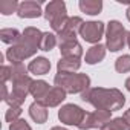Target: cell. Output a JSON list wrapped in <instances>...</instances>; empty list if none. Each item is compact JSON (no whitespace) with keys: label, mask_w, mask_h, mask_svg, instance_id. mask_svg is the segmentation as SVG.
I'll list each match as a JSON object with an SVG mask.
<instances>
[{"label":"cell","mask_w":130,"mask_h":130,"mask_svg":"<svg viewBox=\"0 0 130 130\" xmlns=\"http://www.w3.org/2000/svg\"><path fill=\"white\" fill-rule=\"evenodd\" d=\"M81 100L90 103L96 110H106V112L118 110L125 103L124 95L118 89H103V87L87 89L86 92L81 93Z\"/></svg>","instance_id":"6da1fadb"},{"label":"cell","mask_w":130,"mask_h":130,"mask_svg":"<svg viewBox=\"0 0 130 130\" xmlns=\"http://www.w3.org/2000/svg\"><path fill=\"white\" fill-rule=\"evenodd\" d=\"M55 86L66 90V93L86 92L90 86V78L86 74H57Z\"/></svg>","instance_id":"7a4b0ae2"},{"label":"cell","mask_w":130,"mask_h":130,"mask_svg":"<svg viewBox=\"0 0 130 130\" xmlns=\"http://www.w3.org/2000/svg\"><path fill=\"white\" fill-rule=\"evenodd\" d=\"M44 17L51 22V26L55 32L63 31V28L66 26L69 17L66 15V5L61 0H57V2H51L46 9H44Z\"/></svg>","instance_id":"3957f363"},{"label":"cell","mask_w":130,"mask_h":130,"mask_svg":"<svg viewBox=\"0 0 130 130\" xmlns=\"http://www.w3.org/2000/svg\"><path fill=\"white\" fill-rule=\"evenodd\" d=\"M32 80L28 75H23L20 78H15L12 81V90L8 95V98L5 100L11 107H20V104L26 100V95L31 92V86H32Z\"/></svg>","instance_id":"277c9868"},{"label":"cell","mask_w":130,"mask_h":130,"mask_svg":"<svg viewBox=\"0 0 130 130\" xmlns=\"http://www.w3.org/2000/svg\"><path fill=\"white\" fill-rule=\"evenodd\" d=\"M125 38H127V34H125L124 26L119 22L112 20L107 26V47L112 52H116L124 47Z\"/></svg>","instance_id":"5b68a950"},{"label":"cell","mask_w":130,"mask_h":130,"mask_svg":"<svg viewBox=\"0 0 130 130\" xmlns=\"http://www.w3.org/2000/svg\"><path fill=\"white\" fill-rule=\"evenodd\" d=\"M37 51H38L37 47L31 46V44H29L28 41H25L23 37H22V40H20L17 44L11 46V47L8 49L6 57H8V60L11 61V64H19V63H22L25 58L32 57Z\"/></svg>","instance_id":"8992f818"},{"label":"cell","mask_w":130,"mask_h":130,"mask_svg":"<svg viewBox=\"0 0 130 130\" xmlns=\"http://www.w3.org/2000/svg\"><path fill=\"white\" fill-rule=\"evenodd\" d=\"M87 112H84L81 107L75 106V104H66V106H63L58 112V118L61 122L64 124H68V125H80L84 119Z\"/></svg>","instance_id":"52a82bcc"},{"label":"cell","mask_w":130,"mask_h":130,"mask_svg":"<svg viewBox=\"0 0 130 130\" xmlns=\"http://www.w3.org/2000/svg\"><path fill=\"white\" fill-rule=\"evenodd\" d=\"M110 121V112L106 110H95L90 113H86L83 122L78 125L80 130H90V128H98L106 125Z\"/></svg>","instance_id":"ba28073f"},{"label":"cell","mask_w":130,"mask_h":130,"mask_svg":"<svg viewBox=\"0 0 130 130\" xmlns=\"http://www.w3.org/2000/svg\"><path fill=\"white\" fill-rule=\"evenodd\" d=\"M104 34V25L101 22H87L83 25L80 35L87 43H98Z\"/></svg>","instance_id":"9c48e42d"},{"label":"cell","mask_w":130,"mask_h":130,"mask_svg":"<svg viewBox=\"0 0 130 130\" xmlns=\"http://www.w3.org/2000/svg\"><path fill=\"white\" fill-rule=\"evenodd\" d=\"M17 14H19L22 19H35V17H40V15H41L40 3L32 2V0L23 2V3H20V6H19V9H17Z\"/></svg>","instance_id":"30bf717a"},{"label":"cell","mask_w":130,"mask_h":130,"mask_svg":"<svg viewBox=\"0 0 130 130\" xmlns=\"http://www.w3.org/2000/svg\"><path fill=\"white\" fill-rule=\"evenodd\" d=\"M80 66H81L80 58H74V57H63L57 64L58 74H75V71H78Z\"/></svg>","instance_id":"8fae6325"},{"label":"cell","mask_w":130,"mask_h":130,"mask_svg":"<svg viewBox=\"0 0 130 130\" xmlns=\"http://www.w3.org/2000/svg\"><path fill=\"white\" fill-rule=\"evenodd\" d=\"M60 52L63 57H74V58H80L83 55V47L77 40L72 41H64L60 43Z\"/></svg>","instance_id":"7c38bea8"},{"label":"cell","mask_w":130,"mask_h":130,"mask_svg":"<svg viewBox=\"0 0 130 130\" xmlns=\"http://www.w3.org/2000/svg\"><path fill=\"white\" fill-rule=\"evenodd\" d=\"M64 98H66V90L61 89V87H58V86H55V87H52V89L49 90L47 96H46L41 103H43L46 107H55V106H58Z\"/></svg>","instance_id":"4fadbf2b"},{"label":"cell","mask_w":130,"mask_h":130,"mask_svg":"<svg viewBox=\"0 0 130 130\" xmlns=\"http://www.w3.org/2000/svg\"><path fill=\"white\" fill-rule=\"evenodd\" d=\"M29 115H31V118H32L35 122L43 124V122H46V119H47V107H46L41 101H35V103H32L31 107H29Z\"/></svg>","instance_id":"5bb4252c"},{"label":"cell","mask_w":130,"mask_h":130,"mask_svg":"<svg viewBox=\"0 0 130 130\" xmlns=\"http://www.w3.org/2000/svg\"><path fill=\"white\" fill-rule=\"evenodd\" d=\"M49 69H51V63L44 57H37L35 60H32L29 63V66H28V71L35 74V75H44V74L49 72Z\"/></svg>","instance_id":"9a60e30c"},{"label":"cell","mask_w":130,"mask_h":130,"mask_svg":"<svg viewBox=\"0 0 130 130\" xmlns=\"http://www.w3.org/2000/svg\"><path fill=\"white\" fill-rule=\"evenodd\" d=\"M104 57H106V46L98 43V44H93L86 52V63L87 64H95V63H100Z\"/></svg>","instance_id":"2e32d148"},{"label":"cell","mask_w":130,"mask_h":130,"mask_svg":"<svg viewBox=\"0 0 130 130\" xmlns=\"http://www.w3.org/2000/svg\"><path fill=\"white\" fill-rule=\"evenodd\" d=\"M52 87H49V84L46 83V81H34L32 83V86H31V95L35 98V101H43L46 96H47V93H49V90H51Z\"/></svg>","instance_id":"e0dca14e"},{"label":"cell","mask_w":130,"mask_h":130,"mask_svg":"<svg viewBox=\"0 0 130 130\" xmlns=\"http://www.w3.org/2000/svg\"><path fill=\"white\" fill-rule=\"evenodd\" d=\"M23 40L28 41L31 46L40 49V43H41V37H43V32H40L37 28H26L22 34Z\"/></svg>","instance_id":"ac0fdd59"},{"label":"cell","mask_w":130,"mask_h":130,"mask_svg":"<svg viewBox=\"0 0 130 130\" xmlns=\"http://www.w3.org/2000/svg\"><path fill=\"white\" fill-rule=\"evenodd\" d=\"M80 9L89 15H96L103 9V2L101 0H81L80 2Z\"/></svg>","instance_id":"d6986e66"},{"label":"cell","mask_w":130,"mask_h":130,"mask_svg":"<svg viewBox=\"0 0 130 130\" xmlns=\"http://www.w3.org/2000/svg\"><path fill=\"white\" fill-rule=\"evenodd\" d=\"M0 37H2V41L11 44H17L20 40H22V34L17 31V29H2L0 31Z\"/></svg>","instance_id":"ffe728a7"},{"label":"cell","mask_w":130,"mask_h":130,"mask_svg":"<svg viewBox=\"0 0 130 130\" xmlns=\"http://www.w3.org/2000/svg\"><path fill=\"white\" fill-rule=\"evenodd\" d=\"M57 44V37L54 34H49V32H44L43 37H41V43H40V49L41 51H51L54 49Z\"/></svg>","instance_id":"44dd1931"},{"label":"cell","mask_w":130,"mask_h":130,"mask_svg":"<svg viewBox=\"0 0 130 130\" xmlns=\"http://www.w3.org/2000/svg\"><path fill=\"white\" fill-rule=\"evenodd\" d=\"M100 130H127V124H125L124 118H115V119L109 121L106 125H103Z\"/></svg>","instance_id":"7402d4cb"},{"label":"cell","mask_w":130,"mask_h":130,"mask_svg":"<svg viewBox=\"0 0 130 130\" xmlns=\"http://www.w3.org/2000/svg\"><path fill=\"white\" fill-rule=\"evenodd\" d=\"M19 6L20 5L15 2V0H2V2H0V12L8 15V14H12L14 11H17Z\"/></svg>","instance_id":"603a6c76"},{"label":"cell","mask_w":130,"mask_h":130,"mask_svg":"<svg viewBox=\"0 0 130 130\" xmlns=\"http://www.w3.org/2000/svg\"><path fill=\"white\" fill-rule=\"evenodd\" d=\"M115 69L119 72V74H125L130 71V55H122L116 60L115 63Z\"/></svg>","instance_id":"cb8c5ba5"},{"label":"cell","mask_w":130,"mask_h":130,"mask_svg":"<svg viewBox=\"0 0 130 130\" xmlns=\"http://www.w3.org/2000/svg\"><path fill=\"white\" fill-rule=\"evenodd\" d=\"M20 115H22V109H20V107H9V110L6 112V116H5V118H6L8 122L12 124V122H15L17 119H20V118H19Z\"/></svg>","instance_id":"d4e9b609"},{"label":"cell","mask_w":130,"mask_h":130,"mask_svg":"<svg viewBox=\"0 0 130 130\" xmlns=\"http://www.w3.org/2000/svg\"><path fill=\"white\" fill-rule=\"evenodd\" d=\"M9 130H32V128L29 127V124L25 119H17L15 122L9 125Z\"/></svg>","instance_id":"484cf974"},{"label":"cell","mask_w":130,"mask_h":130,"mask_svg":"<svg viewBox=\"0 0 130 130\" xmlns=\"http://www.w3.org/2000/svg\"><path fill=\"white\" fill-rule=\"evenodd\" d=\"M122 118H124V121H125V124H127V128L130 130V112L127 110V112L124 113V116H122Z\"/></svg>","instance_id":"4316f807"},{"label":"cell","mask_w":130,"mask_h":130,"mask_svg":"<svg viewBox=\"0 0 130 130\" xmlns=\"http://www.w3.org/2000/svg\"><path fill=\"white\" fill-rule=\"evenodd\" d=\"M125 87H127V90L130 92V78H127V80H125Z\"/></svg>","instance_id":"83f0119b"},{"label":"cell","mask_w":130,"mask_h":130,"mask_svg":"<svg viewBox=\"0 0 130 130\" xmlns=\"http://www.w3.org/2000/svg\"><path fill=\"white\" fill-rule=\"evenodd\" d=\"M127 44H128V47H130V32L127 34Z\"/></svg>","instance_id":"f1b7e54d"},{"label":"cell","mask_w":130,"mask_h":130,"mask_svg":"<svg viewBox=\"0 0 130 130\" xmlns=\"http://www.w3.org/2000/svg\"><path fill=\"white\" fill-rule=\"evenodd\" d=\"M51 130H66V128H61V127H52Z\"/></svg>","instance_id":"f546056e"},{"label":"cell","mask_w":130,"mask_h":130,"mask_svg":"<svg viewBox=\"0 0 130 130\" xmlns=\"http://www.w3.org/2000/svg\"><path fill=\"white\" fill-rule=\"evenodd\" d=\"M127 19H128V22H130V8L127 9Z\"/></svg>","instance_id":"4dcf8cb0"},{"label":"cell","mask_w":130,"mask_h":130,"mask_svg":"<svg viewBox=\"0 0 130 130\" xmlns=\"http://www.w3.org/2000/svg\"><path fill=\"white\" fill-rule=\"evenodd\" d=\"M128 112H130V110H128Z\"/></svg>","instance_id":"1f68e13d"}]
</instances>
